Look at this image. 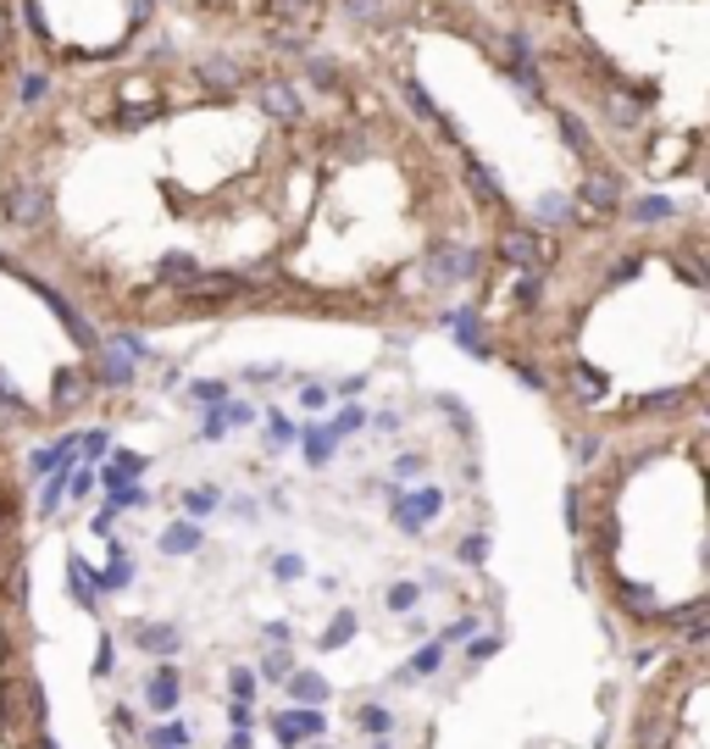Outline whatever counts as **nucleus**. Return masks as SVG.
<instances>
[{"label": "nucleus", "mask_w": 710, "mask_h": 749, "mask_svg": "<svg viewBox=\"0 0 710 749\" xmlns=\"http://www.w3.org/2000/svg\"><path fill=\"white\" fill-rule=\"evenodd\" d=\"M505 256L522 261V267H539L544 261V239L539 233H505Z\"/></svg>", "instance_id": "f257e3e1"}, {"label": "nucleus", "mask_w": 710, "mask_h": 749, "mask_svg": "<svg viewBox=\"0 0 710 749\" xmlns=\"http://www.w3.org/2000/svg\"><path fill=\"white\" fill-rule=\"evenodd\" d=\"M150 699H156V705H173V672H156V677H150Z\"/></svg>", "instance_id": "f03ea898"}, {"label": "nucleus", "mask_w": 710, "mask_h": 749, "mask_svg": "<svg viewBox=\"0 0 710 749\" xmlns=\"http://www.w3.org/2000/svg\"><path fill=\"white\" fill-rule=\"evenodd\" d=\"M139 644H150V649H173L178 638H173V633H161V627H150V633H139Z\"/></svg>", "instance_id": "7ed1b4c3"}, {"label": "nucleus", "mask_w": 710, "mask_h": 749, "mask_svg": "<svg viewBox=\"0 0 710 749\" xmlns=\"http://www.w3.org/2000/svg\"><path fill=\"white\" fill-rule=\"evenodd\" d=\"M184 738H189L184 727H161V732H156V743H184Z\"/></svg>", "instance_id": "20e7f679"}]
</instances>
